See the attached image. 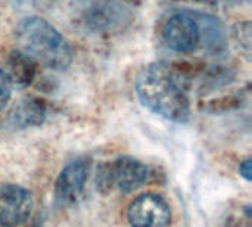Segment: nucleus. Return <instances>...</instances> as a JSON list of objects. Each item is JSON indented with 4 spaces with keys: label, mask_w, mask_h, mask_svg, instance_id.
Segmentation results:
<instances>
[{
    "label": "nucleus",
    "mask_w": 252,
    "mask_h": 227,
    "mask_svg": "<svg viewBox=\"0 0 252 227\" xmlns=\"http://www.w3.org/2000/svg\"><path fill=\"white\" fill-rule=\"evenodd\" d=\"M136 93L149 111L165 120L186 123L190 117L186 83L167 64L148 65L136 78Z\"/></svg>",
    "instance_id": "1"
},
{
    "label": "nucleus",
    "mask_w": 252,
    "mask_h": 227,
    "mask_svg": "<svg viewBox=\"0 0 252 227\" xmlns=\"http://www.w3.org/2000/svg\"><path fill=\"white\" fill-rule=\"evenodd\" d=\"M75 24L93 34H114L131 22V10L123 0H71Z\"/></svg>",
    "instance_id": "3"
},
{
    "label": "nucleus",
    "mask_w": 252,
    "mask_h": 227,
    "mask_svg": "<svg viewBox=\"0 0 252 227\" xmlns=\"http://www.w3.org/2000/svg\"><path fill=\"white\" fill-rule=\"evenodd\" d=\"M162 38L167 47L177 53L192 52L201 40V28L188 13L171 15L162 27Z\"/></svg>",
    "instance_id": "6"
},
{
    "label": "nucleus",
    "mask_w": 252,
    "mask_h": 227,
    "mask_svg": "<svg viewBox=\"0 0 252 227\" xmlns=\"http://www.w3.org/2000/svg\"><path fill=\"white\" fill-rule=\"evenodd\" d=\"M148 173L149 170L142 161L123 157L105 164L97 171V188L102 192L118 189L123 194H130L145 183Z\"/></svg>",
    "instance_id": "4"
},
{
    "label": "nucleus",
    "mask_w": 252,
    "mask_h": 227,
    "mask_svg": "<svg viewBox=\"0 0 252 227\" xmlns=\"http://www.w3.org/2000/svg\"><path fill=\"white\" fill-rule=\"evenodd\" d=\"M3 74L9 80V83L13 86H28L37 71V62L30 58L27 53L18 50H13L7 55L4 65L1 68Z\"/></svg>",
    "instance_id": "9"
},
{
    "label": "nucleus",
    "mask_w": 252,
    "mask_h": 227,
    "mask_svg": "<svg viewBox=\"0 0 252 227\" xmlns=\"http://www.w3.org/2000/svg\"><path fill=\"white\" fill-rule=\"evenodd\" d=\"M239 174L247 180V182H251L252 179V165H251V160L247 158L242 161V164L239 165Z\"/></svg>",
    "instance_id": "12"
},
{
    "label": "nucleus",
    "mask_w": 252,
    "mask_h": 227,
    "mask_svg": "<svg viewBox=\"0 0 252 227\" xmlns=\"http://www.w3.org/2000/svg\"><path fill=\"white\" fill-rule=\"evenodd\" d=\"M46 115V109L44 105L41 103V100H35V99H30V100H22L13 111L12 117L15 124L21 126V127H27V126H38L43 123Z\"/></svg>",
    "instance_id": "10"
},
{
    "label": "nucleus",
    "mask_w": 252,
    "mask_h": 227,
    "mask_svg": "<svg viewBox=\"0 0 252 227\" xmlns=\"http://www.w3.org/2000/svg\"><path fill=\"white\" fill-rule=\"evenodd\" d=\"M34 208L31 194L19 185H3L0 188V227L24 225Z\"/></svg>",
    "instance_id": "5"
},
{
    "label": "nucleus",
    "mask_w": 252,
    "mask_h": 227,
    "mask_svg": "<svg viewBox=\"0 0 252 227\" xmlns=\"http://www.w3.org/2000/svg\"><path fill=\"white\" fill-rule=\"evenodd\" d=\"M10 96H12V84L0 69V111L7 105Z\"/></svg>",
    "instance_id": "11"
},
{
    "label": "nucleus",
    "mask_w": 252,
    "mask_h": 227,
    "mask_svg": "<svg viewBox=\"0 0 252 227\" xmlns=\"http://www.w3.org/2000/svg\"><path fill=\"white\" fill-rule=\"evenodd\" d=\"M127 219L131 227H165L170 223L171 213L162 196L145 194L130 204Z\"/></svg>",
    "instance_id": "7"
},
{
    "label": "nucleus",
    "mask_w": 252,
    "mask_h": 227,
    "mask_svg": "<svg viewBox=\"0 0 252 227\" xmlns=\"http://www.w3.org/2000/svg\"><path fill=\"white\" fill-rule=\"evenodd\" d=\"M19 50L47 68L63 71L71 65L72 50L63 35L40 16L24 18L16 27Z\"/></svg>",
    "instance_id": "2"
},
{
    "label": "nucleus",
    "mask_w": 252,
    "mask_h": 227,
    "mask_svg": "<svg viewBox=\"0 0 252 227\" xmlns=\"http://www.w3.org/2000/svg\"><path fill=\"white\" fill-rule=\"evenodd\" d=\"M89 177V161L77 160L69 162L59 173L55 183V196L61 204H74L84 192Z\"/></svg>",
    "instance_id": "8"
}]
</instances>
